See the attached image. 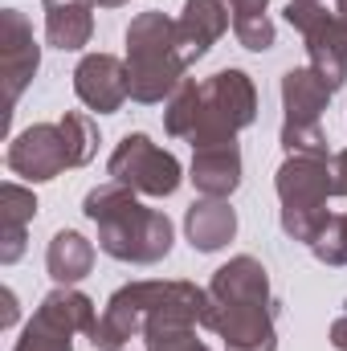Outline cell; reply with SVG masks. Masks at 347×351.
Here are the masks:
<instances>
[{"label":"cell","mask_w":347,"mask_h":351,"mask_svg":"<svg viewBox=\"0 0 347 351\" xmlns=\"http://www.w3.org/2000/svg\"><path fill=\"white\" fill-rule=\"evenodd\" d=\"M208 302L200 327H208L225 351H278V315L282 302L270 286V269L237 254L208 278Z\"/></svg>","instance_id":"1"},{"label":"cell","mask_w":347,"mask_h":351,"mask_svg":"<svg viewBox=\"0 0 347 351\" xmlns=\"http://www.w3.org/2000/svg\"><path fill=\"white\" fill-rule=\"evenodd\" d=\"M86 221L98 229V250L127 265H156L172 254L176 229L168 213L147 208L139 192H131L119 180H106L90 188L82 200Z\"/></svg>","instance_id":"2"},{"label":"cell","mask_w":347,"mask_h":351,"mask_svg":"<svg viewBox=\"0 0 347 351\" xmlns=\"http://www.w3.org/2000/svg\"><path fill=\"white\" fill-rule=\"evenodd\" d=\"M204 302H208V290H200L196 282H184V278H172V282H127L119 286L94 331H90V343L98 351H123L131 339H143L147 323L164 319V315H184V319H204Z\"/></svg>","instance_id":"3"},{"label":"cell","mask_w":347,"mask_h":351,"mask_svg":"<svg viewBox=\"0 0 347 351\" xmlns=\"http://www.w3.org/2000/svg\"><path fill=\"white\" fill-rule=\"evenodd\" d=\"M127 78H131V102L139 106H156L168 102L176 86L184 82V53H180V37H176V21L164 16L160 8H147L139 16H131L127 25Z\"/></svg>","instance_id":"4"},{"label":"cell","mask_w":347,"mask_h":351,"mask_svg":"<svg viewBox=\"0 0 347 351\" xmlns=\"http://www.w3.org/2000/svg\"><path fill=\"white\" fill-rule=\"evenodd\" d=\"M274 192L282 204V217H278L282 233L290 241L315 245L331 221L327 213V200L335 196L331 156H286L282 168L274 172Z\"/></svg>","instance_id":"5"},{"label":"cell","mask_w":347,"mask_h":351,"mask_svg":"<svg viewBox=\"0 0 347 351\" xmlns=\"http://www.w3.org/2000/svg\"><path fill=\"white\" fill-rule=\"evenodd\" d=\"M258 119V86L246 70H217L213 78L200 82V119L192 131V147L204 143H225L237 139V131H246Z\"/></svg>","instance_id":"6"},{"label":"cell","mask_w":347,"mask_h":351,"mask_svg":"<svg viewBox=\"0 0 347 351\" xmlns=\"http://www.w3.org/2000/svg\"><path fill=\"white\" fill-rule=\"evenodd\" d=\"M335 90L327 86L311 66H290L282 74V147L286 156H327L323 110Z\"/></svg>","instance_id":"7"},{"label":"cell","mask_w":347,"mask_h":351,"mask_svg":"<svg viewBox=\"0 0 347 351\" xmlns=\"http://www.w3.org/2000/svg\"><path fill=\"white\" fill-rule=\"evenodd\" d=\"M94 323H98L94 298L74 286H58L41 298L12 351H74V335H90Z\"/></svg>","instance_id":"8"},{"label":"cell","mask_w":347,"mask_h":351,"mask_svg":"<svg viewBox=\"0 0 347 351\" xmlns=\"http://www.w3.org/2000/svg\"><path fill=\"white\" fill-rule=\"evenodd\" d=\"M106 176L119 180V184H127L139 196L164 200V196H172L176 188H180L184 168H180V160H176L172 152H164L160 143H152V135L131 131V135H123L115 143V152L106 160Z\"/></svg>","instance_id":"9"},{"label":"cell","mask_w":347,"mask_h":351,"mask_svg":"<svg viewBox=\"0 0 347 351\" xmlns=\"http://www.w3.org/2000/svg\"><path fill=\"white\" fill-rule=\"evenodd\" d=\"M286 25L302 33L311 70L331 90L347 86V25L327 4H286Z\"/></svg>","instance_id":"10"},{"label":"cell","mask_w":347,"mask_h":351,"mask_svg":"<svg viewBox=\"0 0 347 351\" xmlns=\"http://www.w3.org/2000/svg\"><path fill=\"white\" fill-rule=\"evenodd\" d=\"M4 164L25 184H49V180H58L62 172L74 168V152H70L62 123H33L21 135H12Z\"/></svg>","instance_id":"11"},{"label":"cell","mask_w":347,"mask_h":351,"mask_svg":"<svg viewBox=\"0 0 347 351\" xmlns=\"http://www.w3.org/2000/svg\"><path fill=\"white\" fill-rule=\"evenodd\" d=\"M0 66L8 86V114L21 102V94L41 70V45L33 37V25L21 8H0Z\"/></svg>","instance_id":"12"},{"label":"cell","mask_w":347,"mask_h":351,"mask_svg":"<svg viewBox=\"0 0 347 351\" xmlns=\"http://www.w3.org/2000/svg\"><path fill=\"white\" fill-rule=\"evenodd\" d=\"M74 94L78 102L94 114H115L123 110V102L131 98V78H127V62L115 53H86L74 66Z\"/></svg>","instance_id":"13"},{"label":"cell","mask_w":347,"mask_h":351,"mask_svg":"<svg viewBox=\"0 0 347 351\" xmlns=\"http://www.w3.org/2000/svg\"><path fill=\"white\" fill-rule=\"evenodd\" d=\"M233 25V0H184L180 16H176V37H180V53L184 62H200Z\"/></svg>","instance_id":"14"},{"label":"cell","mask_w":347,"mask_h":351,"mask_svg":"<svg viewBox=\"0 0 347 351\" xmlns=\"http://www.w3.org/2000/svg\"><path fill=\"white\" fill-rule=\"evenodd\" d=\"M188 180H192V188H196L200 196L229 200V196L241 188V147H237V139L192 147Z\"/></svg>","instance_id":"15"},{"label":"cell","mask_w":347,"mask_h":351,"mask_svg":"<svg viewBox=\"0 0 347 351\" xmlns=\"http://www.w3.org/2000/svg\"><path fill=\"white\" fill-rule=\"evenodd\" d=\"M184 233L196 254H217L237 237V208L217 196H200L184 213Z\"/></svg>","instance_id":"16"},{"label":"cell","mask_w":347,"mask_h":351,"mask_svg":"<svg viewBox=\"0 0 347 351\" xmlns=\"http://www.w3.org/2000/svg\"><path fill=\"white\" fill-rule=\"evenodd\" d=\"M33 217H37L33 188L8 180L0 188V265H16L25 258V241H29Z\"/></svg>","instance_id":"17"},{"label":"cell","mask_w":347,"mask_h":351,"mask_svg":"<svg viewBox=\"0 0 347 351\" xmlns=\"http://www.w3.org/2000/svg\"><path fill=\"white\" fill-rule=\"evenodd\" d=\"M45 4V41L53 49H86L94 37V0H41Z\"/></svg>","instance_id":"18"},{"label":"cell","mask_w":347,"mask_h":351,"mask_svg":"<svg viewBox=\"0 0 347 351\" xmlns=\"http://www.w3.org/2000/svg\"><path fill=\"white\" fill-rule=\"evenodd\" d=\"M45 269L58 286H78L94 269V241H86L78 229H58L45 250Z\"/></svg>","instance_id":"19"},{"label":"cell","mask_w":347,"mask_h":351,"mask_svg":"<svg viewBox=\"0 0 347 351\" xmlns=\"http://www.w3.org/2000/svg\"><path fill=\"white\" fill-rule=\"evenodd\" d=\"M233 37L241 41V49L265 53L278 41V29L270 21V0H233Z\"/></svg>","instance_id":"20"},{"label":"cell","mask_w":347,"mask_h":351,"mask_svg":"<svg viewBox=\"0 0 347 351\" xmlns=\"http://www.w3.org/2000/svg\"><path fill=\"white\" fill-rule=\"evenodd\" d=\"M196 319H184V315H164L156 323H147L143 331V343L147 351H208L196 339Z\"/></svg>","instance_id":"21"},{"label":"cell","mask_w":347,"mask_h":351,"mask_svg":"<svg viewBox=\"0 0 347 351\" xmlns=\"http://www.w3.org/2000/svg\"><path fill=\"white\" fill-rule=\"evenodd\" d=\"M196 119H200V82L184 78L176 94L164 102V131L172 139H192L196 131Z\"/></svg>","instance_id":"22"},{"label":"cell","mask_w":347,"mask_h":351,"mask_svg":"<svg viewBox=\"0 0 347 351\" xmlns=\"http://www.w3.org/2000/svg\"><path fill=\"white\" fill-rule=\"evenodd\" d=\"M58 123H62V131H66V139H70L74 168H86L90 160H94V152H98V127H94V119L82 114V110H66Z\"/></svg>","instance_id":"23"},{"label":"cell","mask_w":347,"mask_h":351,"mask_svg":"<svg viewBox=\"0 0 347 351\" xmlns=\"http://www.w3.org/2000/svg\"><path fill=\"white\" fill-rule=\"evenodd\" d=\"M311 254L323 265H331V269L347 265V213H331V221L319 233V241L311 245Z\"/></svg>","instance_id":"24"},{"label":"cell","mask_w":347,"mask_h":351,"mask_svg":"<svg viewBox=\"0 0 347 351\" xmlns=\"http://www.w3.org/2000/svg\"><path fill=\"white\" fill-rule=\"evenodd\" d=\"M331 180H335V196H347V147L331 156Z\"/></svg>","instance_id":"25"},{"label":"cell","mask_w":347,"mask_h":351,"mask_svg":"<svg viewBox=\"0 0 347 351\" xmlns=\"http://www.w3.org/2000/svg\"><path fill=\"white\" fill-rule=\"evenodd\" d=\"M16 315H21V306H16V294L4 286V319H0V327L8 331V327H16Z\"/></svg>","instance_id":"26"},{"label":"cell","mask_w":347,"mask_h":351,"mask_svg":"<svg viewBox=\"0 0 347 351\" xmlns=\"http://www.w3.org/2000/svg\"><path fill=\"white\" fill-rule=\"evenodd\" d=\"M331 343H335V351H347V311L331 323Z\"/></svg>","instance_id":"27"},{"label":"cell","mask_w":347,"mask_h":351,"mask_svg":"<svg viewBox=\"0 0 347 351\" xmlns=\"http://www.w3.org/2000/svg\"><path fill=\"white\" fill-rule=\"evenodd\" d=\"M98 8H123V4H131V0H94Z\"/></svg>","instance_id":"28"},{"label":"cell","mask_w":347,"mask_h":351,"mask_svg":"<svg viewBox=\"0 0 347 351\" xmlns=\"http://www.w3.org/2000/svg\"><path fill=\"white\" fill-rule=\"evenodd\" d=\"M335 16L347 25V0H335Z\"/></svg>","instance_id":"29"},{"label":"cell","mask_w":347,"mask_h":351,"mask_svg":"<svg viewBox=\"0 0 347 351\" xmlns=\"http://www.w3.org/2000/svg\"><path fill=\"white\" fill-rule=\"evenodd\" d=\"M294 4H327V0H294Z\"/></svg>","instance_id":"30"}]
</instances>
